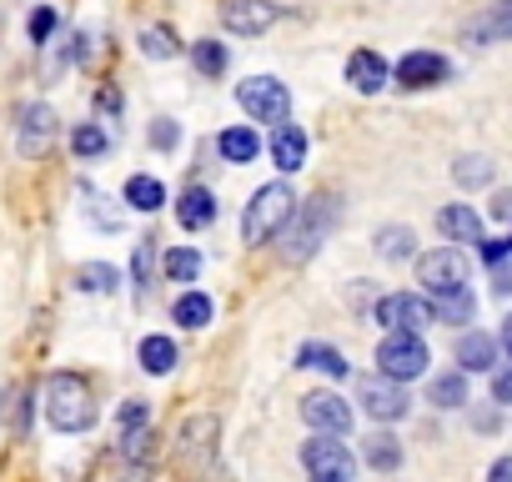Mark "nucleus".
I'll list each match as a JSON object with an SVG mask.
<instances>
[{
  "label": "nucleus",
  "instance_id": "obj_40",
  "mask_svg": "<svg viewBox=\"0 0 512 482\" xmlns=\"http://www.w3.org/2000/svg\"><path fill=\"white\" fill-rule=\"evenodd\" d=\"M492 397H497V402H512V372H497V377H492Z\"/></svg>",
  "mask_w": 512,
  "mask_h": 482
},
{
  "label": "nucleus",
  "instance_id": "obj_21",
  "mask_svg": "<svg viewBox=\"0 0 512 482\" xmlns=\"http://www.w3.org/2000/svg\"><path fill=\"white\" fill-rule=\"evenodd\" d=\"M216 146H221V156H226V161H236V166L256 161V151H262L256 131H246V126H231V131H221V136H216Z\"/></svg>",
  "mask_w": 512,
  "mask_h": 482
},
{
  "label": "nucleus",
  "instance_id": "obj_5",
  "mask_svg": "<svg viewBox=\"0 0 512 482\" xmlns=\"http://www.w3.org/2000/svg\"><path fill=\"white\" fill-rule=\"evenodd\" d=\"M417 277H422V287L432 292V297H442V292H462L467 287V257L457 252V247H437V252H427L422 262H417Z\"/></svg>",
  "mask_w": 512,
  "mask_h": 482
},
{
  "label": "nucleus",
  "instance_id": "obj_8",
  "mask_svg": "<svg viewBox=\"0 0 512 482\" xmlns=\"http://www.w3.org/2000/svg\"><path fill=\"white\" fill-rule=\"evenodd\" d=\"M357 397H362V407L377 417V422H397V417H407V392H402V382H392V377H362L357 382Z\"/></svg>",
  "mask_w": 512,
  "mask_h": 482
},
{
  "label": "nucleus",
  "instance_id": "obj_44",
  "mask_svg": "<svg viewBox=\"0 0 512 482\" xmlns=\"http://www.w3.org/2000/svg\"><path fill=\"white\" fill-rule=\"evenodd\" d=\"M126 482H146V472H141V467H131V477H126Z\"/></svg>",
  "mask_w": 512,
  "mask_h": 482
},
{
  "label": "nucleus",
  "instance_id": "obj_45",
  "mask_svg": "<svg viewBox=\"0 0 512 482\" xmlns=\"http://www.w3.org/2000/svg\"><path fill=\"white\" fill-rule=\"evenodd\" d=\"M317 482H342V477H317Z\"/></svg>",
  "mask_w": 512,
  "mask_h": 482
},
{
  "label": "nucleus",
  "instance_id": "obj_14",
  "mask_svg": "<svg viewBox=\"0 0 512 482\" xmlns=\"http://www.w3.org/2000/svg\"><path fill=\"white\" fill-rule=\"evenodd\" d=\"M442 76H447V61H442V56H432V51H412V56H402V61H397V81H402L407 91L437 86Z\"/></svg>",
  "mask_w": 512,
  "mask_h": 482
},
{
  "label": "nucleus",
  "instance_id": "obj_31",
  "mask_svg": "<svg viewBox=\"0 0 512 482\" xmlns=\"http://www.w3.org/2000/svg\"><path fill=\"white\" fill-rule=\"evenodd\" d=\"M452 176H457V186H487L492 181V161L487 156H457Z\"/></svg>",
  "mask_w": 512,
  "mask_h": 482
},
{
  "label": "nucleus",
  "instance_id": "obj_1",
  "mask_svg": "<svg viewBox=\"0 0 512 482\" xmlns=\"http://www.w3.org/2000/svg\"><path fill=\"white\" fill-rule=\"evenodd\" d=\"M292 211H297V196H292V186H287V181L262 186V191L251 196L246 216H241V236H246V247H267V241H272L277 231H287Z\"/></svg>",
  "mask_w": 512,
  "mask_h": 482
},
{
  "label": "nucleus",
  "instance_id": "obj_35",
  "mask_svg": "<svg viewBox=\"0 0 512 482\" xmlns=\"http://www.w3.org/2000/svg\"><path fill=\"white\" fill-rule=\"evenodd\" d=\"M116 267H106V262H91V267H81V292H116Z\"/></svg>",
  "mask_w": 512,
  "mask_h": 482
},
{
  "label": "nucleus",
  "instance_id": "obj_10",
  "mask_svg": "<svg viewBox=\"0 0 512 482\" xmlns=\"http://www.w3.org/2000/svg\"><path fill=\"white\" fill-rule=\"evenodd\" d=\"M302 462H307L317 477H342V482H352V447L337 442L332 432L317 437V442H307V447H302Z\"/></svg>",
  "mask_w": 512,
  "mask_h": 482
},
{
  "label": "nucleus",
  "instance_id": "obj_7",
  "mask_svg": "<svg viewBox=\"0 0 512 482\" xmlns=\"http://www.w3.org/2000/svg\"><path fill=\"white\" fill-rule=\"evenodd\" d=\"M377 322H382L387 332H422L427 322H437V312H432V302H427V297L392 292V297H382V302H377Z\"/></svg>",
  "mask_w": 512,
  "mask_h": 482
},
{
  "label": "nucleus",
  "instance_id": "obj_27",
  "mask_svg": "<svg viewBox=\"0 0 512 482\" xmlns=\"http://www.w3.org/2000/svg\"><path fill=\"white\" fill-rule=\"evenodd\" d=\"M432 312L442 322H472V292L467 287L462 292H442V297H432Z\"/></svg>",
  "mask_w": 512,
  "mask_h": 482
},
{
  "label": "nucleus",
  "instance_id": "obj_41",
  "mask_svg": "<svg viewBox=\"0 0 512 482\" xmlns=\"http://www.w3.org/2000/svg\"><path fill=\"white\" fill-rule=\"evenodd\" d=\"M487 482H512V457H497L492 472H487Z\"/></svg>",
  "mask_w": 512,
  "mask_h": 482
},
{
  "label": "nucleus",
  "instance_id": "obj_16",
  "mask_svg": "<svg viewBox=\"0 0 512 482\" xmlns=\"http://www.w3.org/2000/svg\"><path fill=\"white\" fill-rule=\"evenodd\" d=\"M176 221H181L186 231L211 226V221H216V196H211L206 186H186V196H181V206H176Z\"/></svg>",
  "mask_w": 512,
  "mask_h": 482
},
{
  "label": "nucleus",
  "instance_id": "obj_30",
  "mask_svg": "<svg viewBox=\"0 0 512 482\" xmlns=\"http://www.w3.org/2000/svg\"><path fill=\"white\" fill-rule=\"evenodd\" d=\"M191 61H196L201 76H221V71H226V46H221V41H196V46H191Z\"/></svg>",
  "mask_w": 512,
  "mask_h": 482
},
{
  "label": "nucleus",
  "instance_id": "obj_36",
  "mask_svg": "<svg viewBox=\"0 0 512 482\" xmlns=\"http://www.w3.org/2000/svg\"><path fill=\"white\" fill-rule=\"evenodd\" d=\"M146 447H151V422H136V427H126V447H121V457L126 462H146Z\"/></svg>",
  "mask_w": 512,
  "mask_h": 482
},
{
  "label": "nucleus",
  "instance_id": "obj_28",
  "mask_svg": "<svg viewBox=\"0 0 512 482\" xmlns=\"http://www.w3.org/2000/svg\"><path fill=\"white\" fill-rule=\"evenodd\" d=\"M427 402H437V407H462V402H467V382H462V372L432 377V392H427Z\"/></svg>",
  "mask_w": 512,
  "mask_h": 482
},
{
  "label": "nucleus",
  "instance_id": "obj_22",
  "mask_svg": "<svg viewBox=\"0 0 512 482\" xmlns=\"http://www.w3.org/2000/svg\"><path fill=\"white\" fill-rule=\"evenodd\" d=\"M297 362H302V367H317V372H327V377H347V372H352L347 357H342L337 347H327V342H307V347L297 352Z\"/></svg>",
  "mask_w": 512,
  "mask_h": 482
},
{
  "label": "nucleus",
  "instance_id": "obj_20",
  "mask_svg": "<svg viewBox=\"0 0 512 482\" xmlns=\"http://www.w3.org/2000/svg\"><path fill=\"white\" fill-rule=\"evenodd\" d=\"M437 226H442V236H452V241H482V221H477L472 206H442V211H437Z\"/></svg>",
  "mask_w": 512,
  "mask_h": 482
},
{
  "label": "nucleus",
  "instance_id": "obj_29",
  "mask_svg": "<svg viewBox=\"0 0 512 482\" xmlns=\"http://www.w3.org/2000/svg\"><path fill=\"white\" fill-rule=\"evenodd\" d=\"M367 462H372L377 472H392V467H402V447H397V437H387V432L367 437Z\"/></svg>",
  "mask_w": 512,
  "mask_h": 482
},
{
  "label": "nucleus",
  "instance_id": "obj_12",
  "mask_svg": "<svg viewBox=\"0 0 512 482\" xmlns=\"http://www.w3.org/2000/svg\"><path fill=\"white\" fill-rule=\"evenodd\" d=\"M56 141V111L51 106H31L21 116V131H16V151L21 156H46Z\"/></svg>",
  "mask_w": 512,
  "mask_h": 482
},
{
  "label": "nucleus",
  "instance_id": "obj_26",
  "mask_svg": "<svg viewBox=\"0 0 512 482\" xmlns=\"http://www.w3.org/2000/svg\"><path fill=\"white\" fill-rule=\"evenodd\" d=\"M171 317H176L186 332H196V327H206V322H211V302H206L201 292H186V297H176Z\"/></svg>",
  "mask_w": 512,
  "mask_h": 482
},
{
  "label": "nucleus",
  "instance_id": "obj_24",
  "mask_svg": "<svg viewBox=\"0 0 512 482\" xmlns=\"http://www.w3.org/2000/svg\"><path fill=\"white\" fill-rule=\"evenodd\" d=\"M141 367H146L151 377H166V372L176 367V347H171V337H146V342H141Z\"/></svg>",
  "mask_w": 512,
  "mask_h": 482
},
{
  "label": "nucleus",
  "instance_id": "obj_25",
  "mask_svg": "<svg viewBox=\"0 0 512 482\" xmlns=\"http://www.w3.org/2000/svg\"><path fill=\"white\" fill-rule=\"evenodd\" d=\"M412 252H417V241H412L407 226H382V231H377V257L402 262V257H412Z\"/></svg>",
  "mask_w": 512,
  "mask_h": 482
},
{
  "label": "nucleus",
  "instance_id": "obj_6",
  "mask_svg": "<svg viewBox=\"0 0 512 482\" xmlns=\"http://www.w3.org/2000/svg\"><path fill=\"white\" fill-rule=\"evenodd\" d=\"M332 216H337V206H332V196H322V201H317V211H307V216H302V221L287 231V241H282V257H287V262H307V257L322 247V236H327Z\"/></svg>",
  "mask_w": 512,
  "mask_h": 482
},
{
  "label": "nucleus",
  "instance_id": "obj_23",
  "mask_svg": "<svg viewBox=\"0 0 512 482\" xmlns=\"http://www.w3.org/2000/svg\"><path fill=\"white\" fill-rule=\"evenodd\" d=\"M161 201H166V186H161L156 176H131V181H126V206H136V211H161Z\"/></svg>",
  "mask_w": 512,
  "mask_h": 482
},
{
  "label": "nucleus",
  "instance_id": "obj_37",
  "mask_svg": "<svg viewBox=\"0 0 512 482\" xmlns=\"http://www.w3.org/2000/svg\"><path fill=\"white\" fill-rule=\"evenodd\" d=\"M131 277H136V297H146V287H151V247H136Z\"/></svg>",
  "mask_w": 512,
  "mask_h": 482
},
{
  "label": "nucleus",
  "instance_id": "obj_34",
  "mask_svg": "<svg viewBox=\"0 0 512 482\" xmlns=\"http://www.w3.org/2000/svg\"><path fill=\"white\" fill-rule=\"evenodd\" d=\"M141 51H146L151 61H171V56H176V41H171L166 26H151V31H141Z\"/></svg>",
  "mask_w": 512,
  "mask_h": 482
},
{
  "label": "nucleus",
  "instance_id": "obj_15",
  "mask_svg": "<svg viewBox=\"0 0 512 482\" xmlns=\"http://www.w3.org/2000/svg\"><path fill=\"white\" fill-rule=\"evenodd\" d=\"M272 161H277L282 171H297V166L307 161V131L292 126V121L272 126Z\"/></svg>",
  "mask_w": 512,
  "mask_h": 482
},
{
  "label": "nucleus",
  "instance_id": "obj_33",
  "mask_svg": "<svg viewBox=\"0 0 512 482\" xmlns=\"http://www.w3.org/2000/svg\"><path fill=\"white\" fill-rule=\"evenodd\" d=\"M106 146H111V141H106L101 126H76V131H71V151L86 156V161H91V156H106Z\"/></svg>",
  "mask_w": 512,
  "mask_h": 482
},
{
  "label": "nucleus",
  "instance_id": "obj_42",
  "mask_svg": "<svg viewBox=\"0 0 512 482\" xmlns=\"http://www.w3.org/2000/svg\"><path fill=\"white\" fill-rule=\"evenodd\" d=\"M492 211H497V221H512V191H502V196L492 201Z\"/></svg>",
  "mask_w": 512,
  "mask_h": 482
},
{
  "label": "nucleus",
  "instance_id": "obj_38",
  "mask_svg": "<svg viewBox=\"0 0 512 482\" xmlns=\"http://www.w3.org/2000/svg\"><path fill=\"white\" fill-rule=\"evenodd\" d=\"M51 31H56V11H46V6H41V11L31 16V41H46Z\"/></svg>",
  "mask_w": 512,
  "mask_h": 482
},
{
  "label": "nucleus",
  "instance_id": "obj_19",
  "mask_svg": "<svg viewBox=\"0 0 512 482\" xmlns=\"http://www.w3.org/2000/svg\"><path fill=\"white\" fill-rule=\"evenodd\" d=\"M216 417H196V422H186L181 427V462L191 467V462H201L206 452H211V442H216Z\"/></svg>",
  "mask_w": 512,
  "mask_h": 482
},
{
  "label": "nucleus",
  "instance_id": "obj_13",
  "mask_svg": "<svg viewBox=\"0 0 512 482\" xmlns=\"http://www.w3.org/2000/svg\"><path fill=\"white\" fill-rule=\"evenodd\" d=\"M347 81H352L362 96H377V91L392 81V71H387V61H382L377 51H352V56H347Z\"/></svg>",
  "mask_w": 512,
  "mask_h": 482
},
{
  "label": "nucleus",
  "instance_id": "obj_39",
  "mask_svg": "<svg viewBox=\"0 0 512 482\" xmlns=\"http://www.w3.org/2000/svg\"><path fill=\"white\" fill-rule=\"evenodd\" d=\"M151 141H156L161 151H171V146H176V121H156V126H151Z\"/></svg>",
  "mask_w": 512,
  "mask_h": 482
},
{
  "label": "nucleus",
  "instance_id": "obj_43",
  "mask_svg": "<svg viewBox=\"0 0 512 482\" xmlns=\"http://www.w3.org/2000/svg\"><path fill=\"white\" fill-rule=\"evenodd\" d=\"M502 352H507V357H512V317H507V322H502Z\"/></svg>",
  "mask_w": 512,
  "mask_h": 482
},
{
  "label": "nucleus",
  "instance_id": "obj_9",
  "mask_svg": "<svg viewBox=\"0 0 512 482\" xmlns=\"http://www.w3.org/2000/svg\"><path fill=\"white\" fill-rule=\"evenodd\" d=\"M302 417H307V427L332 432V437L352 432V407H347L337 392H312V397H302Z\"/></svg>",
  "mask_w": 512,
  "mask_h": 482
},
{
  "label": "nucleus",
  "instance_id": "obj_11",
  "mask_svg": "<svg viewBox=\"0 0 512 482\" xmlns=\"http://www.w3.org/2000/svg\"><path fill=\"white\" fill-rule=\"evenodd\" d=\"M272 21H277L272 0H226L221 6V26H231L236 36H262L272 31Z\"/></svg>",
  "mask_w": 512,
  "mask_h": 482
},
{
  "label": "nucleus",
  "instance_id": "obj_3",
  "mask_svg": "<svg viewBox=\"0 0 512 482\" xmlns=\"http://www.w3.org/2000/svg\"><path fill=\"white\" fill-rule=\"evenodd\" d=\"M236 101H241V111H246L251 121H272V126H282L287 111H292L287 86L272 81V76H251V81H241V86H236Z\"/></svg>",
  "mask_w": 512,
  "mask_h": 482
},
{
  "label": "nucleus",
  "instance_id": "obj_18",
  "mask_svg": "<svg viewBox=\"0 0 512 482\" xmlns=\"http://www.w3.org/2000/svg\"><path fill=\"white\" fill-rule=\"evenodd\" d=\"M457 362H462V372H487L497 362V342L487 332H462L457 337Z\"/></svg>",
  "mask_w": 512,
  "mask_h": 482
},
{
  "label": "nucleus",
  "instance_id": "obj_17",
  "mask_svg": "<svg viewBox=\"0 0 512 482\" xmlns=\"http://www.w3.org/2000/svg\"><path fill=\"white\" fill-rule=\"evenodd\" d=\"M477 46H492V41H512V0H497V6L487 11V16H477L472 21V31H467Z\"/></svg>",
  "mask_w": 512,
  "mask_h": 482
},
{
  "label": "nucleus",
  "instance_id": "obj_2",
  "mask_svg": "<svg viewBox=\"0 0 512 482\" xmlns=\"http://www.w3.org/2000/svg\"><path fill=\"white\" fill-rule=\"evenodd\" d=\"M46 417L51 427L61 432H86L96 422V402H91V387L76 377V372H56L46 382Z\"/></svg>",
  "mask_w": 512,
  "mask_h": 482
},
{
  "label": "nucleus",
  "instance_id": "obj_32",
  "mask_svg": "<svg viewBox=\"0 0 512 482\" xmlns=\"http://www.w3.org/2000/svg\"><path fill=\"white\" fill-rule=\"evenodd\" d=\"M196 272H201V252H191V247L166 252V277L171 282H196Z\"/></svg>",
  "mask_w": 512,
  "mask_h": 482
},
{
  "label": "nucleus",
  "instance_id": "obj_4",
  "mask_svg": "<svg viewBox=\"0 0 512 482\" xmlns=\"http://www.w3.org/2000/svg\"><path fill=\"white\" fill-rule=\"evenodd\" d=\"M377 362H382V377L392 382H412L427 372V347L417 332H387V342L377 347Z\"/></svg>",
  "mask_w": 512,
  "mask_h": 482
}]
</instances>
